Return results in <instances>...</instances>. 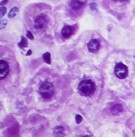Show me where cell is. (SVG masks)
Listing matches in <instances>:
<instances>
[{
	"mask_svg": "<svg viewBox=\"0 0 135 137\" xmlns=\"http://www.w3.org/2000/svg\"><path fill=\"white\" fill-rule=\"evenodd\" d=\"M43 58L47 64H51V56H50V54L48 52H46L43 55Z\"/></svg>",
	"mask_w": 135,
	"mask_h": 137,
	"instance_id": "12",
	"label": "cell"
},
{
	"mask_svg": "<svg viewBox=\"0 0 135 137\" xmlns=\"http://www.w3.org/2000/svg\"><path fill=\"white\" fill-rule=\"evenodd\" d=\"M91 8L93 10H96V5H95V3H92V4H91Z\"/></svg>",
	"mask_w": 135,
	"mask_h": 137,
	"instance_id": "18",
	"label": "cell"
},
{
	"mask_svg": "<svg viewBox=\"0 0 135 137\" xmlns=\"http://www.w3.org/2000/svg\"><path fill=\"white\" fill-rule=\"evenodd\" d=\"M82 2L79 1V0H71V3H70V7L73 10H79L80 8H82Z\"/></svg>",
	"mask_w": 135,
	"mask_h": 137,
	"instance_id": "9",
	"label": "cell"
},
{
	"mask_svg": "<svg viewBox=\"0 0 135 137\" xmlns=\"http://www.w3.org/2000/svg\"><path fill=\"white\" fill-rule=\"evenodd\" d=\"M61 34H62V36H63L64 38H66V39L70 38V36H71V34H72L71 27L69 26V25H65L63 27V29H62V31H61Z\"/></svg>",
	"mask_w": 135,
	"mask_h": 137,
	"instance_id": "7",
	"label": "cell"
},
{
	"mask_svg": "<svg viewBox=\"0 0 135 137\" xmlns=\"http://www.w3.org/2000/svg\"><path fill=\"white\" fill-rule=\"evenodd\" d=\"M6 13H7V8H5V7H1V8H0V19L3 18Z\"/></svg>",
	"mask_w": 135,
	"mask_h": 137,
	"instance_id": "15",
	"label": "cell"
},
{
	"mask_svg": "<svg viewBox=\"0 0 135 137\" xmlns=\"http://www.w3.org/2000/svg\"><path fill=\"white\" fill-rule=\"evenodd\" d=\"M78 90H79V93L82 95L89 96V95H93L95 91V84L90 80H84V81L80 83Z\"/></svg>",
	"mask_w": 135,
	"mask_h": 137,
	"instance_id": "1",
	"label": "cell"
},
{
	"mask_svg": "<svg viewBox=\"0 0 135 137\" xmlns=\"http://www.w3.org/2000/svg\"><path fill=\"white\" fill-rule=\"evenodd\" d=\"M7 24H8V20H0V30L5 29V27L7 26Z\"/></svg>",
	"mask_w": 135,
	"mask_h": 137,
	"instance_id": "13",
	"label": "cell"
},
{
	"mask_svg": "<svg viewBox=\"0 0 135 137\" xmlns=\"http://www.w3.org/2000/svg\"><path fill=\"white\" fill-rule=\"evenodd\" d=\"M54 135L56 137H64V135H65V130H64V128L61 127V126L56 127L55 130H54Z\"/></svg>",
	"mask_w": 135,
	"mask_h": 137,
	"instance_id": "8",
	"label": "cell"
},
{
	"mask_svg": "<svg viewBox=\"0 0 135 137\" xmlns=\"http://www.w3.org/2000/svg\"><path fill=\"white\" fill-rule=\"evenodd\" d=\"M19 46H20V47H21V48L26 47V46H27V41H26V39L24 37H22L21 42L19 44Z\"/></svg>",
	"mask_w": 135,
	"mask_h": 137,
	"instance_id": "14",
	"label": "cell"
},
{
	"mask_svg": "<svg viewBox=\"0 0 135 137\" xmlns=\"http://www.w3.org/2000/svg\"><path fill=\"white\" fill-rule=\"evenodd\" d=\"M9 72V66L5 60H0V80L7 77Z\"/></svg>",
	"mask_w": 135,
	"mask_h": 137,
	"instance_id": "5",
	"label": "cell"
},
{
	"mask_svg": "<svg viewBox=\"0 0 135 137\" xmlns=\"http://www.w3.org/2000/svg\"><path fill=\"white\" fill-rule=\"evenodd\" d=\"M31 54H32V51H31V50H30V51H29L28 53H27V55H28V56H29V55H31Z\"/></svg>",
	"mask_w": 135,
	"mask_h": 137,
	"instance_id": "20",
	"label": "cell"
},
{
	"mask_svg": "<svg viewBox=\"0 0 135 137\" xmlns=\"http://www.w3.org/2000/svg\"><path fill=\"white\" fill-rule=\"evenodd\" d=\"M47 24V19H46V16L44 15H40L34 20V27L35 29H38V30H42Z\"/></svg>",
	"mask_w": 135,
	"mask_h": 137,
	"instance_id": "4",
	"label": "cell"
},
{
	"mask_svg": "<svg viewBox=\"0 0 135 137\" xmlns=\"http://www.w3.org/2000/svg\"><path fill=\"white\" fill-rule=\"evenodd\" d=\"M115 75L119 79H125L128 76V68L122 63H117L115 67Z\"/></svg>",
	"mask_w": 135,
	"mask_h": 137,
	"instance_id": "3",
	"label": "cell"
},
{
	"mask_svg": "<svg viewBox=\"0 0 135 137\" xmlns=\"http://www.w3.org/2000/svg\"><path fill=\"white\" fill-rule=\"evenodd\" d=\"M122 109H123L122 108V106L115 105L110 108V110H111V113L113 114V115H119V114L122 111Z\"/></svg>",
	"mask_w": 135,
	"mask_h": 137,
	"instance_id": "10",
	"label": "cell"
},
{
	"mask_svg": "<svg viewBox=\"0 0 135 137\" xmlns=\"http://www.w3.org/2000/svg\"><path fill=\"white\" fill-rule=\"evenodd\" d=\"M27 37H28L29 39H31V40L33 39V35H32V34L31 32H27Z\"/></svg>",
	"mask_w": 135,
	"mask_h": 137,
	"instance_id": "17",
	"label": "cell"
},
{
	"mask_svg": "<svg viewBox=\"0 0 135 137\" xmlns=\"http://www.w3.org/2000/svg\"><path fill=\"white\" fill-rule=\"evenodd\" d=\"M18 12H19V8H17V7L12 8L11 9H10V11L8 12V18L13 19L14 17H16V15L18 14Z\"/></svg>",
	"mask_w": 135,
	"mask_h": 137,
	"instance_id": "11",
	"label": "cell"
},
{
	"mask_svg": "<svg viewBox=\"0 0 135 137\" xmlns=\"http://www.w3.org/2000/svg\"><path fill=\"white\" fill-rule=\"evenodd\" d=\"M75 119H76V123H77V124H80V123L82 121V117L81 115H77Z\"/></svg>",
	"mask_w": 135,
	"mask_h": 137,
	"instance_id": "16",
	"label": "cell"
},
{
	"mask_svg": "<svg viewBox=\"0 0 135 137\" xmlns=\"http://www.w3.org/2000/svg\"><path fill=\"white\" fill-rule=\"evenodd\" d=\"M8 2V0H3L2 2H0V6H3V5H5L6 3Z\"/></svg>",
	"mask_w": 135,
	"mask_h": 137,
	"instance_id": "19",
	"label": "cell"
},
{
	"mask_svg": "<svg viewBox=\"0 0 135 137\" xmlns=\"http://www.w3.org/2000/svg\"><path fill=\"white\" fill-rule=\"evenodd\" d=\"M84 137H88V136H84Z\"/></svg>",
	"mask_w": 135,
	"mask_h": 137,
	"instance_id": "23",
	"label": "cell"
},
{
	"mask_svg": "<svg viewBox=\"0 0 135 137\" xmlns=\"http://www.w3.org/2000/svg\"><path fill=\"white\" fill-rule=\"evenodd\" d=\"M39 92L43 98H44V99H49V98L52 97V95H54L55 88H54V85L50 81H44V84L40 86Z\"/></svg>",
	"mask_w": 135,
	"mask_h": 137,
	"instance_id": "2",
	"label": "cell"
},
{
	"mask_svg": "<svg viewBox=\"0 0 135 137\" xmlns=\"http://www.w3.org/2000/svg\"><path fill=\"white\" fill-rule=\"evenodd\" d=\"M120 1H127V0H120Z\"/></svg>",
	"mask_w": 135,
	"mask_h": 137,
	"instance_id": "22",
	"label": "cell"
},
{
	"mask_svg": "<svg viewBox=\"0 0 135 137\" xmlns=\"http://www.w3.org/2000/svg\"><path fill=\"white\" fill-rule=\"evenodd\" d=\"M79 1H81V2H82V1H83V0H79Z\"/></svg>",
	"mask_w": 135,
	"mask_h": 137,
	"instance_id": "21",
	"label": "cell"
},
{
	"mask_svg": "<svg viewBox=\"0 0 135 137\" xmlns=\"http://www.w3.org/2000/svg\"><path fill=\"white\" fill-rule=\"evenodd\" d=\"M100 43L97 39H93L88 43V50L92 53H95L99 50Z\"/></svg>",
	"mask_w": 135,
	"mask_h": 137,
	"instance_id": "6",
	"label": "cell"
}]
</instances>
